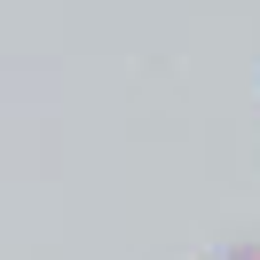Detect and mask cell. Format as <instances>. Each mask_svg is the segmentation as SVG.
<instances>
[{"mask_svg": "<svg viewBox=\"0 0 260 260\" xmlns=\"http://www.w3.org/2000/svg\"><path fill=\"white\" fill-rule=\"evenodd\" d=\"M244 260H260V252H244Z\"/></svg>", "mask_w": 260, "mask_h": 260, "instance_id": "1", "label": "cell"}]
</instances>
